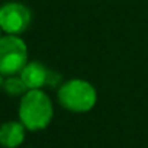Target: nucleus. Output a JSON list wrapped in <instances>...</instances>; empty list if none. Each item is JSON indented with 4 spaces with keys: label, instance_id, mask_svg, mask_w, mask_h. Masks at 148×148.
<instances>
[{
    "label": "nucleus",
    "instance_id": "nucleus-1",
    "mask_svg": "<svg viewBox=\"0 0 148 148\" xmlns=\"http://www.w3.org/2000/svg\"><path fill=\"white\" fill-rule=\"evenodd\" d=\"M18 116L26 131H42L48 128L54 116V106L49 96L42 90H28L19 102Z\"/></svg>",
    "mask_w": 148,
    "mask_h": 148
},
{
    "label": "nucleus",
    "instance_id": "nucleus-5",
    "mask_svg": "<svg viewBox=\"0 0 148 148\" xmlns=\"http://www.w3.org/2000/svg\"><path fill=\"white\" fill-rule=\"evenodd\" d=\"M19 76L23 80L28 90H36L47 86L49 70L39 61H28V64L19 73Z\"/></svg>",
    "mask_w": 148,
    "mask_h": 148
},
{
    "label": "nucleus",
    "instance_id": "nucleus-9",
    "mask_svg": "<svg viewBox=\"0 0 148 148\" xmlns=\"http://www.w3.org/2000/svg\"><path fill=\"white\" fill-rule=\"evenodd\" d=\"M3 36V31H2V28H0V38Z\"/></svg>",
    "mask_w": 148,
    "mask_h": 148
},
{
    "label": "nucleus",
    "instance_id": "nucleus-7",
    "mask_svg": "<svg viewBox=\"0 0 148 148\" xmlns=\"http://www.w3.org/2000/svg\"><path fill=\"white\" fill-rule=\"evenodd\" d=\"M3 90H5L6 95H9L12 97H22L28 92V87L25 86V83L21 79L19 74H16V76H8V77H5Z\"/></svg>",
    "mask_w": 148,
    "mask_h": 148
},
{
    "label": "nucleus",
    "instance_id": "nucleus-4",
    "mask_svg": "<svg viewBox=\"0 0 148 148\" xmlns=\"http://www.w3.org/2000/svg\"><path fill=\"white\" fill-rule=\"evenodd\" d=\"M32 22V12L19 2H8L0 6V28L6 35L23 34Z\"/></svg>",
    "mask_w": 148,
    "mask_h": 148
},
{
    "label": "nucleus",
    "instance_id": "nucleus-3",
    "mask_svg": "<svg viewBox=\"0 0 148 148\" xmlns=\"http://www.w3.org/2000/svg\"><path fill=\"white\" fill-rule=\"evenodd\" d=\"M28 64V45L19 35L0 38V74L16 76Z\"/></svg>",
    "mask_w": 148,
    "mask_h": 148
},
{
    "label": "nucleus",
    "instance_id": "nucleus-2",
    "mask_svg": "<svg viewBox=\"0 0 148 148\" xmlns=\"http://www.w3.org/2000/svg\"><path fill=\"white\" fill-rule=\"evenodd\" d=\"M58 103L74 113H84L95 108L97 102L96 89L83 79H71L64 82L57 93Z\"/></svg>",
    "mask_w": 148,
    "mask_h": 148
},
{
    "label": "nucleus",
    "instance_id": "nucleus-6",
    "mask_svg": "<svg viewBox=\"0 0 148 148\" xmlns=\"http://www.w3.org/2000/svg\"><path fill=\"white\" fill-rule=\"evenodd\" d=\"M26 128L21 121H8L0 125V147L2 148H18L23 144Z\"/></svg>",
    "mask_w": 148,
    "mask_h": 148
},
{
    "label": "nucleus",
    "instance_id": "nucleus-8",
    "mask_svg": "<svg viewBox=\"0 0 148 148\" xmlns=\"http://www.w3.org/2000/svg\"><path fill=\"white\" fill-rule=\"evenodd\" d=\"M3 83H5V76L0 74V89H3Z\"/></svg>",
    "mask_w": 148,
    "mask_h": 148
}]
</instances>
